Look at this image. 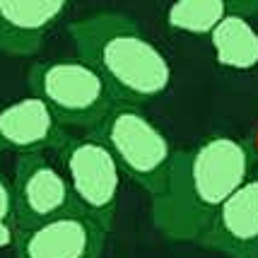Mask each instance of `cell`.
Here are the masks:
<instances>
[{"instance_id":"obj_12","label":"cell","mask_w":258,"mask_h":258,"mask_svg":"<svg viewBox=\"0 0 258 258\" xmlns=\"http://www.w3.org/2000/svg\"><path fill=\"white\" fill-rule=\"evenodd\" d=\"M227 12V0H174L167 8V27L191 36H208Z\"/></svg>"},{"instance_id":"obj_9","label":"cell","mask_w":258,"mask_h":258,"mask_svg":"<svg viewBox=\"0 0 258 258\" xmlns=\"http://www.w3.org/2000/svg\"><path fill=\"white\" fill-rule=\"evenodd\" d=\"M66 125L36 94L5 104L0 109V152H46L66 143Z\"/></svg>"},{"instance_id":"obj_13","label":"cell","mask_w":258,"mask_h":258,"mask_svg":"<svg viewBox=\"0 0 258 258\" xmlns=\"http://www.w3.org/2000/svg\"><path fill=\"white\" fill-rule=\"evenodd\" d=\"M17 225H15V201H12V183L0 167V248L12 246Z\"/></svg>"},{"instance_id":"obj_3","label":"cell","mask_w":258,"mask_h":258,"mask_svg":"<svg viewBox=\"0 0 258 258\" xmlns=\"http://www.w3.org/2000/svg\"><path fill=\"white\" fill-rule=\"evenodd\" d=\"M92 133L99 135L121 171L150 193V198L162 191L174 147L162 128L152 123V118L140 109V104L113 101Z\"/></svg>"},{"instance_id":"obj_7","label":"cell","mask_w":258,"mask_h":258,"mask_svg":"<svg viewBox=\"0 0 258 258\" xmlns=\"http://www.w3.org/2000/svg\"><path fill=\"white\" fill-rule=\"evenodd\" d=\"M106 232L80 210L15 232V258H99Z\"/></svg>"},{"instance_id":"obj_11","label":"cell","mask_w":258,"mask_h":258,"mask_svg":"<svg viewBox=\"0 0 258 258\" xmlns=\"http://www.w3.org/2000/svg\"><path fill=\"white\" fill-rule=\"evenodd\" d=\"M215 60L227 70H253L258 66V29L246 15L227 12L210 34Z\"/></svg>"},{"instance_id":"obj_2","label":"cell","mask_w":258,"mask_h":258,"mask_svg":"<svg viewBox=\"0 0 258 258\" xmlns=\"http://www.w3.org/2000/svg\"><path fill=\"white\" fill-rule=\"evenodd\" d=\"M68 32L78 58L104 78L116 101L143 106L169 90L171 66L167 56L133 17L101 10L70 22Z\"/></svg>"},{"instance_id":"obj_10","label":"cell","mask_w":258,"mask_h":258,"mask_svg":"<svg viewBox=\"0 0 258 258\" xmlns=\"http://www.w3.org/2000/svg\"><path fill=\"white\" fill-rule=\"evenodd\" d=\"M73 0H0V53L32 56Z\"/></svg>"},{"instance_id":"obj_6","label":"cell","mask_w":258,"mask_h":258,"mask_svg":"<svg viewBox=\"0 0 258 258\" xmlns=\"http://www.w3.org/2000/svg\"><path fill=\"white\" fill-rule=\"evenodd\" d=\"M10 183L17 229L78 210L63 169L53 167L44 152L17 155Z\"/></svg>"},{"instance_id":"obj_5","label":"cell","mask_w":258,"mask_h":258,"mask_svg":"<svg viewBox=\"0 0 258 258\" xmlns=\"http://www.w3.org/2000/svg\"><path fill=\"white\" fill-rule=\"evenodd\" d=\"M58 157L78 210L92 217L109 234L116 222L123 176L111 150L94 133L82 138L68 135L66 143L58 147Z\"/></svg>"},{"instance_id":"obj_14","label":"cell","mask_w":258,"mask_h":258,"mask_svg":"<svg viewBox=\"0 0 258 258\" xmlns=\"http://www.w3.org/2000/svg\"><path fill=\"white\" fill-rule=\"evenodd\" d=\"M227 8H229V12H239V15L253 17L258 12V0H227Z\"/></svg>"},{"instance_id":"obj_8","label":"cell","mask_w":258,"mask_h":258,"mask_svg":"<svg viewBox=\"0 0 258 258\" xmlns=\"http://www.w3.org/2000/svg\"><path fill=\"white\" fill-rule=\"evenodd\" d=\"M227 258H258V171L253 169L196 239Z\"/></svg>"},{"instance_id":"obj_1","label":"cell","mask_w":258,"mask_h":258,"mask_svg":"<svg viewBox=\"0 0 258 258\" xmlns=\"http://www.w3.org/2000/svg\"><path fill=\"white\" fill-rule=\"evenodd\" d=\"M258 150L248 140L213 135L174 150L167 181L152 196V222L169 241H196L217 208L256 169Z\"/></svg>"},{"instance_id":"obj_4","label":"cell","mask_w":258,"mask_h":258,"mask_svg":"<svg viewBox=\"0 0 258 258\" xmlns=\"http://www.w3.org/2000/svg\"><path fill=\"white\" fill-rule=\"evenodd\" d=\"M27 82L32 94L46 101L58 121L73 128L92 131L116 101L104 78L82 58L34 63Z\"/></svg>"}]
</instances>
